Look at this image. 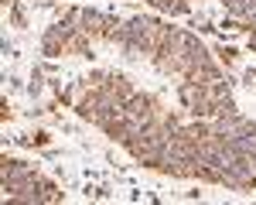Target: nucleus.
<instances>
[{
  "label": "nucleus",
  "instance_id": "3",
  "mask_svg": "<svg viewBox=\"0 0 256 205\" xmlns=\"http://www.w3.org/2000/svg\"><path fill=\"white\" fill-rule=\"evenodd\" d=\"M52 34H55V38H72V24H68V20H62V24L52 28Z\"/></svg>",
  "mask_w": 256,
  "mask_h": 205
},
{
  "label": "nucleus",
  "instance_id": "2",
  "mask_svg": "<svg viewBox=\"0 0 256 205\" xmlns=\"http://www.w3.org/2000/svg\"><path fill=\"white\" fill-rule=\"evenodd\" d=\"M82 24H86V31H96L99 24H102V14H96V10H79Z\"/></svg>",
  "mask_w": 256,
  "mask_h": 205
},
{
  "label": "nucleus",
  "instance_id": "1",
  "mask_svg": "<svg viewBox=\"0 0 256 205\" xmlns=\"http://www.w3.org/2000/svg\"><path fill=\"white\" fill-rule=\"evenodd\" d=\"M144 113H150V100L147 96H130L126 100V116H144Z\"/></svg>",
  "mask_w": 256,
  "mask_h": 205
}]
</instances>
